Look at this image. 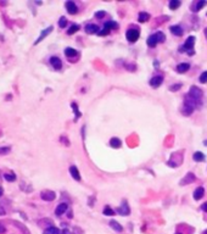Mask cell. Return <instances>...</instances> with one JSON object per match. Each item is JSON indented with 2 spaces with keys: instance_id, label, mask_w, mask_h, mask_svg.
<instances>
[{
  "instance_id": "1",
  "label": "cell",
  "mask_w": 207,
  "mask_h": 234,
  "mask_svg": "<svg viewBox=\"0 0 207 234\" xmlns=\"http://www.w3.org/2000/svg\"><path fill=\"white\" fill-rule=\"evenodd\" d=\"M188 95H189L190 98L195 99V100L201 101V98L204 96V93H202V90H201L200 88L193 86V87L190 88V90H189V94H188Z\"/></svg>"
},
{
  "instance_id": "2",
  "label": "cell",
  "mask_w": 207,
  "mask_h": 234,
  "mask_svg": "<svg viewBox=\"0 0 207 234\" xmlns=\"http://www.w3.org/2000/svg\"><path fill=\"white\" fill-rule=\"evenodd\" d=\"M125 37H127V39L130 42V43H134V42H137L139 39V37H140V32H139V29H128L127 30V33H125Z\"/></svg>"
},
{
  "instance_id": "3",
  "label": "cell",
  "mask_w": 207,
  "mask_h": 234,
  "mask_svg": "<svg viewBox=\"0 0 207 234\" xmlns=\"http://www.w3.org/2000/svg\"><path fill=\"white\" fill-rule=\"evenodd\" d=\"M194 44H195V37H189L188 39H186V42H185V44H184V46H181L180 48V51H184V49H186V51H189V54L190 55H193L194 51Z\"/></svg>"
},
{
  "instance_id": "4",
  "label": "cell",
  "mask_w": 207,
  "mask_h": 234,
  "mask_svg": "<svg viewBox=\"0 0 207 234\" xmlns=\"http://www.w3.org/2000/svg\"><path fill=\"white\" fill-rule=\"evenodd\" d=\"M40 198L45 201H53L56 199V193L53 190H43L40 193Z\"/></svg>"
},
{
  "instance_id": "5",
  "label": "cell",
  "mask_w": 207,
  "mask_h": 234,
  "mask_svg": "<svg viewBox=\"0 0 207 234\" xmlns=\"http://www.w3.org/2000/svg\"><path fill=\"white\" fill-rule=\"evenodd\" d=\"M117 212H118V215H121V216H127V215H129L130 208H129V206H128L125 200H124L123 203H122V205L117 208Z\"/></svg>"
},
{
  "instance_id": "6",
  "label": "cell",
  "mask_w": 207,
  "mask_h": 234,
  "mask_svg": "<svg viewBox=\"0 0 207 234\" xmlns=\"http://www.w3.org/2000/svg\"><path fill=\"white\" fill-rule=\"evenodd\" d=\"M163 83V77L162 76H155L150 79V86L153 88H158Z\"/></svg>"
},
{
  "instance_id": "7",
  "label": "cell",
  "mask_w": 207,
  "mask_h": 234,
  "mask_svg": "<svg viewBox=\"0 0 207 234\" xmlns=\"http://www.w3.org/2000/svg\"><path fill=\"white\" fill-rule=\"evenodd\" d=\"M65 6H66V9H67V12L71 15H74L78 12V7H77V5L73 2V1H66V4H65Z\"/></svg>"
},
{
  "instance_id": "8",
  "label": "cell",
  "mask_w": 207,
  "mask_h": 234,
  "mask_svg": "<svg viewBox=\"0 0 207 234\" xmlns=\"http://www.w3.org/2000/svg\"><path fill=\"white\" fill-rule=\"evenodd\" d=\"M196 180V177H195V175L194 173H188V175L185 176L181 180H180V185H185V184H190V183H193V182H195Z\"/></svg>"
},
{
  "instance_id": "9",
  "label": "cell",
  "mask_w": 207,
  "mask_h": 234,
  "mask_svg": "<svg viewBox=\"0 0 207 234\" xmlns=\"http://www.w3.org/2000/svg\"><path fill=\"white\" fill-rule=\"evenodd\" d=\"M53 29H54V28H53V26H50V27L45 28L44 30H41V33H40V35H39V38H38V39H37V40L34 42V44H39V43H40V42L43 40V39H44V38H45V37H48V35H49V34H50V33L53 32Z\"/></svg>"
},
{
  "instance_id": "10",
  "label": "cell",
  "mask_w": 207,
  "mask_h": 234,
  "mask_svg": "<svg viewBox=\"0 0 207 234\" xmlns=\"http://www.w3.org/2000/svg\"><path fill=\"white\" fill-rule=\"evenodd\" d=\"M67 208H68V205L66 204V203H61L60 205H57V207H56L55 215L56 216H61V215H64V213L67 211Z\"/></svg>"
},
{
  "instance_id": "11",
  "label": "cell",
  "mask_w": 207,
  "mask_h": 234,
  "mask_svg": "<svg viewBox=\"0 0 207 234\" xmlns=\"http://www.w3.org/2000/svg\"><path fill=\"white\" fill-rule=\"evenodd\" d=\"M50 63H51V66L55 70H61L62 68V62H61V60L57 58V56H51L50 58Z\"/></svg>"
},
{
  "instance_id": "12",
  "label": "cell",
  "mask_w": 207,
  "mask_h": 234,
  "mask_svg": "<svg viewBox=\"0 0 207 234\" xmlns=\"http://www.w3.org/2000/svg\"><path fill=\"white\" fill-rule=\"evenodd\" d=\"M12 223H14V226L16 228H18V229L22 232V234H31L29 229H28L25 224H22L21 222H18V221H12Z\"/></svg>"
},
{
  "instance_id": "13",
  "label": "cell",
  "mask_w": 207,
  "mask_h": 234,
  "mask_svg": "<svg viewBox=\"0 0 207 234\" xmlns=\"http://www.w3.org/2000/svg\"><path fill=\"white\" fill-rule=\"evenodd\" d=\"M189 68H190V65L189 63H186V62H183V63H179L178 66H177V72L178 73H185L189 71Z\"/></svg>"
},
{
  "instance_id": "14",
  "label": "cell",
  "mask_w": 207,
  "mask_h": 234,
  "mask_svg": "<svg viewBox=\"0 0 207 234\" xmlns=\"http://www.w3.org/2000/svg\"><path fill=\"white\" fill-rule=\"evenodd\" d=\"M69 173H71V176H72L76 180H81L79 171H78V168H77L76 166H71V167H69Z\"/></svg>"
},
{
  "instance_id": "15",
  "label": "cell",
  "mask_w": 207,
  "mask_h": 234,
  "mask_svg": "<svg viewBox=\"0 0 207 234\" xmlns=\"http://www.w3.org/2000/svg\"><path fill=\"white\" fill-rule=\"evenodd\" d=\"M204 195H205V189H204L202 187L196 188L195 191H194V199H195V200H200Z\"/></svg>"
},
{
  "instance_id": "16",
  "label": "cell",
  "mask_w": 207,
  "mask_h": 234,
  "mask_svg": "<svg viewBox=\"0 0 207 234\" xmlns=\"http://www.w3.org/2000/svg\"><path fill=\"white\" fill-rule=\"evenodd\" d=\"M85 33L88 34H94V33H99V27L96 25H87L85 26Z\"/></svg>"
},
{
  "instance_id": "17",
  "label": "cell",
  "mask_w": 207,
  "mask_h": 234,
  "mask_svg": "<svg viewBox=\"0 0 207 234\" xmlns=\"http://www.w3.org/2000/svg\"><path fill=\"white\" fill-rule=\"evenodd\" d=\"M194 110H195V109H194L193 106L184 104V106H183V109H181V112H183V115H186V116H189V115H191V114H193Z\"/></svg>"
},
{
  "instance_id": "18",
  "label": "cell",
  "mask_w": 207,
  "mask_h": 234,
  "mask_svg": "<svg viewBox=\"0 0 207 234\" xmlns=\"http://www.w3.org/2000/svg\"><path fill=\"white\" fill-rule=\"evenodd\" d=\"M109 226H110L112 229H115L116 232H118V233H121L122 231H123V228H122V226L118 223V222H116V221H111L110 223H109Z\"/></svg>"
},
{
  "instance_id": "19",
  "label": "cell",
  "mask_w": 207,
  "mask_h": 234,
  "mask_svg": "<svg viewBox=\"0 0 207 234\" xmlns=\"http://www.w3.org/2000/svg\"><path fill=\"white\" fill-rule=\"evenodd\" d=\"M171 32H172V34H174V35H177V37H180V35H183V29H181V27L180 26H172L171 27Z\"/></svg>"
},
{
  "instance_id": "20",
  "label": "cell",
  "mask_w": 207,
  "mask_h": 234,
  "mask_svg": "<svg viewBox=\"0 0 207 234\" xmlns=\"http://www.w3.org/2000/svg\"><path fill=\"white\" fill-rule=\"evenodd\" d=\"M65 55H66L67 58H74V56L78 55V53H77V50L73 49V48H66V49H65Z\"/></svg>"
},
{
  "instance_id": "21",
  "label": "cell",
  "mask_w": 207,
  "mask_h": 234,
  "mask_svg": "<svg viewBox=\"0 0 207 234\" xmlns=\"http://www.w3.org/2000/svg\"><path fill=\"white\" fill-rule=\"evenodd\" d=\"M193 159L194 161H196V162H202V161H205V155L201 152V151H196V152H194L193 155Z\"/></svg>"
},
{
  "instance_id": "22",
  "label": "cell",
  "mask_w": 207,
  "mask_h": 234,
  "mask_svg": "<svg viewBox=\"0 0 207 234\" xmlns=\"http://www.w3.org/2000/svg\"><path fill=\"white\" fill-rule=\"evenodd\" d=\"M146 43H148V45H149L150 48H153V46H156V44L158 43V42H157V39H156V35L152 34V35H150V37L148 38Z\"/></svg>"
},
{
  "instance_id": "23",
  "label": "cell",
  "mask_w": 207,
  "mask_h": 234,
  "mask_svg": "<svg viewBox=\"0 0 207 234\" xmlns=\"http://www.w3.org/2000/svg\"><path fill=\"white\" fill-rule=\"evenodd\" d=\"M44 234H61V231L56 227H49L44 231Z\"/></svg>"
},
{
  "instance_id": "24",
  "label": "cell",
  "mask_w": 207,
  "mask_h": 234,
  "mask_svg": "<svg viewBox=\"0 0 207 234\" xmlns=\"http://www.w3.org/2000/svg\"><path fill=\"white\" fill-rule=\"evenodd\" d=\"M110 145L112 146V147H115V149H117V147H120V146L122 145V142H121L118 138H111Z\"/></svg>"
},
{
  "instance_id": "25",
  "label": "cell",
  "mask_w": 207,
  "mask_h": 234,
  "mask_svg": "<svg viewBox=\"0 0 207 234\" xmlns=\"http://www.w3.org/2000/svg\"><path fill=\"white\" fill-rule=\"evenodd\" d=\"M206 4H207L206 0H201V1H199V2L195 5V7H194L193 11H200V10H201L204 6H206Z\"/></svg>"
},
{
  "instance_id": "26",
  "label": "cell",
  "mask_w": 207,
  "mask_h": 234,
  "mask_svg": "<svg viewBox=\"0 0 207 234\" xmlns=\"http://www.w3.org/2000/svg\"><path fill=\"white\" fill-rule=\"evenodd\" d=\"M168 5H169V9H171V10H176L177 7L180 6V1L179 0H171Z\"/></svg>"
},
{
  "instance_id": "27",
  "label": "cell",
  "mask_w": 207,
  "mask_h": 234,
  "mask_svg": "<svg viewBox=\"0 0 207 234\" xmlns=\"http://www.w3.org/2000/svg\"><path fill=\"white\" fill-rule=\"evenodd\" d=\"M149 20H150V15L148 14V12H140L139 14V21L140 22H146Z\"/></svg>"
},
{
  "instance_id": "28",
  "label": "cell",
  "mask_w": 207,
  "mask_h": 234,
  "mask_svg": "<svg viewBox=\"0 0 207 234\" xmlns=\"http://www.w3.org/2000/svg\"><path fill=\"white\" fill-rule=\"evenodd\" d=\"M117 23L116 22H113V21H107V22H105V28L107 29H116L117 28Z\"/></svg>"
},
{
  "instance_id": "29",
  "label": "cell",
  "mask_w": 207,
  "mask_h": 234,
  "mask_svg": "<svg viewBox=\"0 0 207 234\" xmlns=\"http://www.w3.org/2000/svg\"><path fill=\"white\" fill-rule=\"evenodd\" d=\"M4 179L7 180V182H15L16 180V175H14V173H5Z\"/></svg>"
},
{
  "instance_id": "30",
  "label": "cell",
  "mask_w": 207,
  "mask_h": 234,
  "mask_svg": "<svg viewBox=\"0 0 207 234\" xmlns=\"http://www.w3.org/2000/svg\"><path fill=\"white\" fill-rule=\"evenodd\" d=\"M155 35H156V39H157L158 43H163L165 42L166 37L162 32H157V33H155Z\"/></svg>"
},
{
  "instance_id": "31",
  "label": "cell",
  "mask_w": 207,
  "mask_h": 234,
  "mask_svg": "<svg viewBox=\"0 0 207 234\" xmlns=\"http://www.w3.org/2000/svg\"><path fill=\"white\" fill-rule=\"evenodd\" d=\"M38 223H39V226H50V227H53V226H51V224H53V221L49 218L40 219Z\"/></svg>"
},
{
  "instance_id": "32",
  "label": "cell",
  "mask_w": 207,
  "mask_h": 234,
  "mask_svg": "<svg viewBox=\"0 0 207 234\" xmlns=\"http://www.w3.org/2000/svg\"><path fill=\"white\" fill-rule=\"evenodd\" d=\"M78 29H79V25H72V26L69 27L68 30H67V34H68V35H71V34L76 33Z\"/></svg>"
},
{
  "instance_id": "33",
  "label": "cell",
  "mask_w": 207,
  "mask_h": 234,
  "mask_svg": "<svg viewBox=\"0 0 207 234\" xmlns=\"http://www.w3.org/2000/svg\"><path fill=\"white\" fill-rule=\"evenodd\" d=\"M11 151L10 146H0V155H6Z\"/></svg>"
},
{
  "instance_id": "34",
  "label": "cell",
  "mask_w": 207,
  "mask_h": 234,
  "mask_svg": "<svg viewBox=\"0 0 207 234\" xmlns=\"http://www.w3.org/2000/svg\"><path fill=\"white\" fill-rule=\"evenodd\" d=\"M72 109H73V111H74V114H76V121L81 117V112L78 111V107H77V104L76 102H72Z\"/></svg>"
},
{
  "instance_id": "35",
  "label": "cell",
  "mask_w": 207,
  "mask_h": 234,
  "mask_svg": "<svg viewBox=\"0 0 207 234\" xmlns=\"http://www.w3.org/2000/svg\"><path fill=\"white\" fill-rule=\"evenodd\" d=\"M104 215H105V216H113V215H115V212H113V210H112L111 207L106 206V207L104 208Z\"/></svg>"
},
{
  "instance_id": "36",
  "label": "cell",
  "mask_w": 207,
  "mask_h": 234,
  "mask_svg": "<svg viewBox=\"0 0 207 234\" xmlns=\"http://www.w3.org/2000/svg\"><path fill=\"white\" fill-rule=\"evenodd\" d=\"M59 26L61 27V28H65L66 26H67V20H66V17H61L60 20H59Z\"/></svg>"
},
{
  "instance_id": "37",
  "label": "cell",
  "mask_w": 207,
  "mask_h": 234,
  "mask_svg": "<svg viewBox=\"0 0 207 234\" xmlns=\"http://www.w3.org/2000/svg\"><path fill=\"white\" fill-rule=\"evenodd\" d=\"M199 81H200V83H207V71H205V72L201 73V76H200Z\"/></svg>"
},
{
  "instance_id": "38",
  "label": "cell",
  "mask_w": 207,
  "mask_h": 234,
  "mask_svg": "<svg viewBox=\"0 0 207 234\" xmlns=\"http://www.w3.org/2000/svg\"><path fill=\"white\" fill-rule=\"evenodd\" d=\"M180 88H181V83H178V84L171 86V87H169V90H171V91H177V90H179Z\"/></svg>"
},
{
  "instance_id": "39",
  "label": "cell",
  "mask_w": 207,
  "mask_h": 234,
  "mask_svg": "<svg viewBox=\"0 0 207 234\" xmlns=\"http://www.w3.org/2000/svg\"><path fill=\"white\" fill-rule=\"evenodd\" d=\"M109 33H110V29H107V28H105V27H104L101 30H99V33H97V34H99V35H101V37H104V35H107Z\"/></svg>"
},
{
  "instance_id": "40",
  "label": "cell",
  "mask_w": 207,
  "mask_h": 234,
  "mask_svg": "<svg viewBox=\"0 0 207 234\" xmlns=\"http://www.w3.org/2000/svg\"><path fill=\"white\" fill-rule=\"evenodd\" d=\"M5 201H1L0 203V216H4V215H6V210L4 208V206H5Z\"/></svg>"
},
{
  "instance_id": "41",
  "label": "cell",
  "mask_w": 207,
  "mask_h": 234,
  "mask_svg": "<svg viewBox=\"0 0 207 234\" xmlns=\"http://www.w3.org/2000/svg\"><path fill=\"white\" fill-rule=\"evenodd\" d=\"M20 188H21V190H23V191H27V193H31L32 191V187H25V183H21V185H20Z\"/></svg>"
},
{
  "instance_id": "42",
  "label": "cell",
  "mask_w": 207,
  "mask_h": 234,
  "mask_svg": "<svg viewBox=\"0 0 207 234\" xmlns=\"http://www.w3.org/2000/svg\"><path fill=\"white\" fill-rule=\"evenodd\" d=\"M105 15H106L105 11H97V12H95V17H96V18H102Z\"/></svg>"
},
{
  "instance_id": "43",
  "label": "cell",
  "mask_w": 207,
  "mask_h": 234,
  "mask_svg": "<svg viewBox=\"0 0 207 234\" xmlns=\"http://www.w3.org/2000/svg\"><path fill=\"white\" fill-rule=\"evenodd\" d=\"M61 142H62L64 144H66V146H69V142L67 140V138H66L65 135H62V137H61Z\"/></svg>"
},
{
  "instance_id": "44",
  "label": "cell",
  "mask_w": 207,
  "mask_h": 234,
  "mask_svg": "<svg viewBox=\"0 0 207 234\" xmlns=\"http://www.w3.org/2000/svg\"><path fill=\"white\" fill-rule=\"evenodd\" d=\"M5 232H6V228L4 227V224H1V223H0V234L5 233Z\"/></svg>"
},
{
  "instance_id": "45",
  "label": "cell",
  "mask_w": 207,
  "mask_h": 234,
  "mask_svg": "<svg viewBox=\"0 0 207 234\" xmlns=\"http://www.w3.org/2000/svg\"><path fill=\"white\" fill-rule=\"evenodd\" d=\"M201 208H202L204 211H206V212H207V201L205 203V204H202V206H201Z\"/></svg>"
},
{
  "instance_id": "46",
  "label": "cell",
  "mask_w": 207,
  "mask_h": 234,
  "mask_svg": "<svg viewBox=\"0 0 207 234\" xmlns=\"http://www.w3.org/2000/svg\"><path fill=\"white\" fill-rule=\"evenodd\" d=\"M61 233H62V234H69V231H68V229H64Z\"/></svg>"
},
{
  "instance_id": "47",
  "label": "cell",
  "mask_w": 207,
  "mask_h": 234,
  "mask_svg": "<svg viewBox=\"0 0 207 234\" xmlns=\"http://www.w3.org/2000/svg\"><path fill=\"white\" fill-rule=\"evenodd\" d=\"M0 5H2V6H5V5H7V2H5V1H0Z\"/></svg>"
},
{
  "instance_id": "48",
  "label": "cell",
  "mask_w": 207,
  "mask_h": 234,
  "mask_svg": "<svg viewBox=\"0 0 207 234\" xmlns=\"http://www.w3.org/2000/svg\"><path fill=\"white\" fill-rule=\"evenodd\" d=\"M2 193H4V190H2V188H0V198H1V195H2Z\"/></svg>"
},
{
  "instance_id": "49",
  "label": "cell",
  "mask_w": 207,
  "mask_h": 234,
  "mask_svg": "<svg viewBox=\"0 0 207 234\" xmlns=\"http://www.w3.org/2000/svg\"><path fill=\"white\" fill-rule=\"evenodd\" d=\"M205 35H206V38H207V28L205 29Z\"/></svg>"
},
{
  "instance_id": "50",
  "label": "cell",
  "mask_w": 207,
  "mask_h": 234,
  "mask_svg": "<svg viewBox=\"0 0 207 234\" xmlns=\"http://www.w3.org/2000/svg\"><path fill=\"white\" fill-rule=\"evenodd\" d=\"M1 135H2V132L0 131V137H1Z\"/></svg>"
},
{
  "instance_id": "51",
  "label": "cell",
  "mask_w": 207,
  "mask_h": 234,
  "mask_svg": "<svg viewBox=\"0 0 207 234\" xmlns=\"http://www.w3.org/2000/svg\"><path fill=\"white\" fill-rule=\"evenodd\" d=\"M204 234H207V229L205 231V232H204Z\"/></svg>"
},
{
  "instance_id": "52",
  "label": "cell",
  "mask_w": 207,
  "mask_h": 234,
  "mask_svg": "<svg viewBox=\"0 0 207 234\" xmlns=\"http://www.w3.org/2000/svg\"><path fill=\"white\" fill-rule=\"evenodd\" d=\"M177 234H180V233H177Z\"/></svg>"
}]
</instances>
